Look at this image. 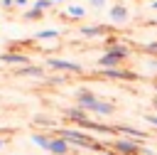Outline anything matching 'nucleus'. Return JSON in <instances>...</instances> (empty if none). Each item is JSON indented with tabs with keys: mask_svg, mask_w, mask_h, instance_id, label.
<instances>
[{
	"mask_svg": "<svg viewBox=\"0 0 157 155\" xmlns=\"http://www.w3.org/2000/svg\"><path fill=\"white\" fill-rule=\"evenodd\" d=\"M128 57H130V47L120 42V44H113V47L103 49V54L98 57V66L101 69H118Z\"/></svg>",
	"mask_w": 157,
	"mask_h": 155,
	"instance_id": "1",
	"label": "nucleus"
},
{
	"mask_svg": "<svg viewBox=\"0 0 157 155\" xmlns=\"http://www.w3.org/2000/svg\"><path fill=\"white\" fill-rule=\"evenodd\" d=\"M110 150H115L118 155H140V150H142V143L140 140H132V138H118V140H113L110 143Z\"/></svg>",
	"mask_w": 157,
	"mask_h": 155,
	"instance_id": "2",
	"label": "nucleus"
},
{
	"mask_svg": "<svg viewBox=\"0 0 157 155\" xmlns=\"http://www.w3.org/2000/svg\"><path fill=\"white\" fill-rule=\"evenodd\" d=\"M47 66H49V69H54V71L81 74V64H76V62H69V59H59V57H49V59H47Z\"/></svg>",
	"mask_w": 157,
	"mask_h": 155,
	"instance_id": "3",
	"label": "nucleus"
},
{
	"mask_svg": "<svg viewBox=\"0 0 157 155\" xmlns=\"http://www.w3.org/2000/svg\"><path fill=\"white\" fill-rule=\"evenodd\" d=\"M98 74L103 79H115V81H135V79H140V74L128 71V69H98Z\"/></svg>",
	"mask_w": 157,
	"mask_h": 155,
	"instance_id": "4",
	"label": "nucleus"
},
{
	"mask_svg": "<svg viewBox=\"0 0 157 155\" xmlns=\"http://www.w3.org/2000/svg\"><path fill=\"white\" fill-rule=\"evenodd\" d=\"M88 113L101 116V118H108V116H113V113H115V106H113L110 101H101V98H96V101H93V106L88 108Z\"/></svg>",
	"mask_w": 157,
	"mask_h": 155,
	"instance_id": "5",
	"label": "nucleus"
},
{
	"mask_svg": "<svg viewBox=\"0 0 157 155\" xmlns=\"http://www.w3.org/2000/svg\"><path fill=\"white\" fill-rule=\"evenodd\" d=\"M115 130H118L123 138H132V140H140V143L147 140V130H140V128H135V125H115Z\"/></svg>",
	"mask_w": 157,
	"mask_h": 155,
	"instance_id": "6",
	"label": "nucleus"
},
{
	"mask_svg": "<svg viewBox=\"0 0 157 155\" xmlns=\"http://www.w3.org/2000/svg\"><path fill=\"white\" fill-rule=\"evenodd\" d=\"M78 34L86 37V39H96V37H105L108 34V27L105 25H83L78 30Z\"/></svg>",
	"mask_w": 157,
	"mask_h": 155,
	"instance_id": "7",
	"label": "nucleus"
},
{
	"mask_svg": "<svg viewBox=\"0 0 157 155\" xmlns=\"http://www.w3.org/2000/svg\"><path fill=\"white\" fill-rule=\"evenodd\" d=\"M108 20L110 22H128L130 20V10H128V5H113L110 10H108Z\"/></svg>",
	"mask_w": 157,
	"mask_h": 155,
	"instance_id": "8",
	"label": "nucleus"
},
{
	"mask_svg": "<svg viewBox=\"0 0 157 155\" xmlns=\"http://www.w3.org/2000/svg\"><path fill=\"white\" fill-rule=\"evenodd\" d=\"M69 150H71L69 140H64L61 135H54L52 143H49V150H47V153H52V155H69Z\"/></svg>",
	"mask_w": 157,
	"mask_h": 155,
	"instance_id": "9",
	"label": "nucleus"
},
{
	"mask_svg": "<svg viewBox=\"0 0 157 155\" xmlns=\"http://www.w3.org/2000/svg\"><path fill=\"white\" fill-rule=\"evenodd\" d=\"M66 118L74 121V123H78V125H86V121H91V113L86 108L76 106V108H66Z\"/></svg>",
	"mask_w": 157,
	"mask_h": 155,
	"instance_id": "10",
	"label": "nucleus"
},
{
	"mask_svg": "<svg viewBox=\"0 0 157 155\" xmlns=\"http://www.w3.org/2000/svg\"><path fill=\"white\" fill-rule=\"evenodd\" d=\"M0 62L15 64V66H25V64H29V57L27 54H20V52H5V54H0Z\"/></svg>",
	"mask_w": 157,
	"mask_h": 155,
	"instance_id": "11",
	"label": "nucleus"
},
{
	"mask_svg": "<svg viewBox=\"0 0 157 155\" xmlns=\"http://www.w3.org/2000/svg\"><path fill=\"white\" fill-rule=\"evenodd\" d=\"M15 74H17V76H29V79H44V69H42V66H34V64L17 66Z\"/></svg>",
	"mask_w": 157,
	"mask_h": 155,
	"instance_id": "12",
	"label": "nucleus"
},
{
	"mask_svg": "<svg viewBox=\"0 0 157 155\" xmlns=\"http://www.w3.org/2000/svg\"><path fill=\"white\" fill-rule=\"evenodd\" d=\"M96 98H98V96H96L91 89H78V91H76V101H78V106H81V108H86V111L93 106V101H96Z\"/></svg>",
	"mask_w": 157,
	"mask_h": 155,
	"instance_id": "13",
	"label": "nucleus"
},
{
	"mask_svg": "<svg viewBox=\"0 0 157 155\" xmlns=\"http://www.w3.org/2000/svg\"><path fill=\"white\" fill-rule=\"evenodd\" d=\"M64 15H66L69 20H83V17H86V7H83V5H69V7L64 10Z\"/></svg>",
	"mask_w": 157,
	"mask_h": 155,
	"instance_id": "14",
	"label": "nucleus"
},
{
	"mask_svg": "<svg viewBox=\"0 0 157 155\" xmlns=\"http://www.w3.org/2000/svg\"><path fill=\"white\" fill-rule=\"evenodd\" d=\"M59 30H54V27H49V30H39V32H34V39H59Z\"/></svg>",
	"mask_w": 157,
	"mask_h": 155,
	"instance_id": "15",
	"label": "nucleus"
},
{
	"mask_svg": "<svg viewBox=\"0 0 157 155\" xmlns=\"http://www.w3.org/2000/svg\"><path fill=\"white\" fill-rule=\"evenodd\" d=\"M32 143H34V145H39L42 150H49L52 138H49V135H42V133H34V135H32Z\"/></svg>",
	"mask_w": 157,
	"mask_h": 155,
	"instance_id": "16",
	"label": "nucleus"
},
{
	"mask_svg": "<svg viewBox=\"0 0 157 155\" xmlns=\"http://www.w3.org/2000/svg\"><path fill=\"white\" fill-rule=\"evenodd\" d=\"M42 15H44L42 10H37V7H29V10L25 12V20H39Z\"/></svg>",
	"mask_w": 157,
	"mask_h": 155,
	"instance_id": "17",
	"label": "nucleus"
},
{
	"mask_svg": "<svg viewBox=\"0 0 157 155\" xmlns=\"http://www.w3.org/2000/svg\"><path fill=\"white\" fill-rule=\"evenodd\" d=\"M52 5H54V2H52V0H37V2H34V5H32V7H37V10H42V12H44V10H49V7H52Z\"/></svg>",
	"mask_w": 157,
	"mask_h": 155,
	"instance_id": "18",
	"label": "nucleus"
},
{
	"mask_svg": "<svg viewBox=\"0 0 157 155\" xmlns=\"http://www.w3.org/2000/svg\"><path fill=\"white\" fill-rule=\"evenodd\" d=\"M88 5L96 10H103V7H108V0H88Z\"/></svg>",
	"mask_w": 157,
	"mask_h": 155,
	"instance_id": "19",
	"label": "nucleus"
},
{
	"mask_svg": "<svg viewBox=\"0 0 157 155\" xmlns=\"http://www.w3.org/2000/svg\"><path fill=\"white\" fill-rule=\"evenodd\" d=\"M142 49H145L147 54H157V42H147V44H145Z\"/></svg>",
	"mask_w": 157,
	"mask_h": 155,
	"instance_id": "20",
	"label": "nucleus"
},
{
	"mask_svg": "<svg viewBox=\"0 0 157 155\" xmlns=\"http://www.w3.org/2000/svg\"><path fill=\"white\" fill-rule=\"evenodd\" d=\"M145 121H147L150 125H155V128H157V113H145Z\"/></svg>",
	"mask_w": 157,
	"mask_h": 155,
	"instance_id": "21",
	"label": "nucleus"
},
{
	"mask_svg": "<svg viewBox=\"0 0 157 155\" xmlns=\"http://www.w3.org/2000/svg\"><path fill=\"white\" fill-rule=\"evenodd\" d=\"M98 155H118V153H115V150H110V148H108V150H103V153H98Z\"/></svg>",
	"mask_w": 157,
	"mask_h": 155,
	"instance_id": "22",
	"label": "nucleus"
},
{
	"mask_svg": "<svg viewBox=\"0 0 157 155\" xmlns=\"http://www.w3.org/2000/svg\"><path fill=\"white\" fill-rule=\"evenodd\" d=\"M10 5H15V0H2V7H10Z\"/></svg>",
	"mask_w": 157,
	"mask_h": 155,
	"instance_id": "23",
	"label": "nucleus"
},
{
	"mask_svg": "<svg viewBox=\"0 0 157 155\" xmlns=\"http://www.w3.org/2000/svg\"><path fill=\"white\" fill-rule=\"evenodd\" d=\"M15 5H17V7H25V5H27V0H15Z\"/></svg>",
	"mask_w": 157,
	"mask_h": 155,
	"instance_id": "24",
	"label": "nucleus"
},
{
	"mask_svg": "<svg viewBox=\"0 0 157 155\" xmlns=\"http://www.w3.org/2000/svg\"><path fill=\"white\" fill-rule=\"evenodd\" d=\"M147 25H152V27H157V17H150V20H147Z\"/></svg>",
	"mask_w": 157,
	"mask_h": 155,
	"instance_id": "25",
	"label": "nucleus"
},
{
	"mask_svg": "<svg viewBox=\"0 0 157 155\" xmlns=\"http://www.w3.org/2000/svg\"><path fill=\"white\" fill-rule=\"evenodd\" d=\"M150 10H155V12H157V0H152V2H150Z\"/></svg>",
	"mask_w": 157,
	"mask_h": 155,
	"instance_id": "26",
	"label": "nucleus"
},
{
	"mask_svg": "<svg viewBox=\"0 0 157 155\" xmlns=\"http://www.w3.org/2000/svg\"><path fill=\"white\" fill-rule=\"evenodd\" d=\"M2 148H5V140H2V138H0V150H2Z\"/></svg>",
	"mask_w": 157,
	"mask_h": 155,
	"instance_id": "27",
	"label": "nucleus"
},
{
	"mask_svg": "<svg viewBox=\"0 0 157 155\" xmlns=\"http://www.w3.org/2000/svg\"><path fill=\"white\" fill-rule=\"evenodd\" d=\"M52 2H66V0H52Z\"/></svg>",
	"mask_w": 157,
	"mask_h": 155,
	"instance_id": "28",
	"label": "nucleus"
},
{
	"mask_svg": "<svg viewBox=\"0 0 157 155\" xmlns=\"http://www.w3.org/2000/svg\"><path fill=\"white\" fill-rule=\"evenodd\" d=\"M155 108H157V101H155Z\"/></svg>",
	"mask_w": 157,
	"mask_h": 155,
	"instance_id": "29",
	"label": "nucleus"
}]
</instances>
